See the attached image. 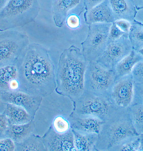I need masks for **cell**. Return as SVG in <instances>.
<instances>
[{
	"label": "cell",
	"instance_id": "6da1fadb",
	"mask_svg": "<svg viewBox=\"0 0 143 151\" xmlns=\"http://www.w3.org/2000/svg\"><path fill=\"white\" fill-rule=\"evenodd\" d=\"M21 91L45 97L56 88L55 65L47 49L40 44L29 43L16 63Z\"/></svg>",
	"mask_w": 143,
	"mask_h": 151
},
{
	"label": "cell",
	"instance_id": "7a4b0ae2",
	"mask_svg": "<svg viewBox=\"0 0 143 151\" xmlns=\"http://www.w3.org/2000/svg\"><path fill=\"white\" fill-rule=\"evenodd\" d=\"M88 63L80 49L75 46L64 50L60 57L56 73L55 90L58 94L73 101L83 94Z\"/></svg>",
	"mask_w": 143,
	"mask_h": 151
},
{
	"label": "cell",
	"instance_id": "3957f363",
	"mask_svg": "<svg viewBox=\"0 0 143 151\" xmlns=\"http://www.w3.org/2000/svg\"><path fill=\"white\" fill-rule=\"evenodd\" d=\"M133 124L129 108L119 109L104 123L96 150H110L129 139L139 135Z\"/></svg>",
	"mask_w": 143,
	"mask_h": 151
},
{
	"label": "cell",
	"instance_id": "277c9868",
	"mask_svg": "<svg viewBox=\"0 0 143 151\" xmlns=\"http://www.w3.org/2000/svg\"><path fill=\"white\" fill-rule=\"evenodd\" d=\"M40 10L37 0H9L0 10V32L34 22Z\"/></svg>",
	"mask_w": 143,
	"mask_h": 151
},
{
	"label": "cell",
	"instance_id": "5b68a950",
	"mask_svg": "<svg viewBox=\"0 0 143 151\" xmlns=\"http://www.w3.org/2000/svg\"><path fill=\"white\" fill-rule=\"evenodd\" d=\"M73 101V112L79 115L96 117L104 122L118 109L109 97L96 94L86 90L79 98Z\"/></svg>",
	"mask_w": 143,
	"mask_h": 151
},
{
	"label": "cell",
	"instance_id": "8992f818",
	"mask_svg": "<svg viewBox=\"0 0 143 151\" xmlns=\"http://www.w3.org/2000/svg\"><path fill=\"white\" fill-rule=\"evenodd\" d=\"M116 81V77L114 70L106 68L96 61L88 62L85 73V90L109 97Z\"/></svg>",
	"mask_w": 143,
	"mask_h": 151
},
{
	"label": "cell",
	"instance_id": "52a82bcc",
	"mask_svg": "<svg viewBox=\"0 0 143 151\" xmlns=\"http://www.w3.org/2000/svg\"><path fill=\"white\" fill-rule=\"evenodd\" d=\"M29 43L25 33L10 30L0 32V68L16 64Z\"/></svg>",
	"mask_w": 143,
	"mask_h": 151
},
{
	"label": "cell",
	"instance_id": "ba28073f",
	"mask_svg": "<svg viewBox=\"0 0 143 151\" xmlns=\"http://www.w3.org/2000/svg\"><path fill=\"white\" fill-rule=\"evenodd\" d=\"M111 23L88 24L86 38L81 43L82 53L87 61H96L105 51Z\"/></svg>",
	"mask_w": 143,
	"mask_h": 151
},
{
	"label": "cell",
	"instance_id": "9c48e42d",
	"mask_svg": "<svg viewBox=\"0 0 143 151\" xmlns=\"http://www.w3.org/2000/svg\"><path fill=\"white\" fill-rule=\"evenodd\" d=\"M132 49L129 34H126L116 40L108 43L105 51L96 61L106 68L114 70Z\"/></svg>",
	"mask_w": 143,
	"mask_h": 151
},
{
	"label": "cell",
	"instance_id": "30bf717a",
	"mask_svg": "<svg viewBox=\"0 0 143 151\" xmlns=\"http://www.w3.org/2000/svg\"><path fill=\"white\" fill-rule=\"evenodd\" d=\"M134 84L131 74L116 82L109 97L116 107L127 109L132 104L134 96Z\"/></svg>",
	"mask_w": 143,
	"mask_h": 151
},
{
	"label": "cell",
	"instance_id": "8fae6325",
	"mask_svg": "<svg viewBox=\"0 0 143 151\" xmlns=\"http://www.w3.org/2000/svg\"><path fill=\"white\" fill-rule=\"evenodd\" d=\"M1 97L6 104H12L26 110L33 119L42 103L43 97L21 91H1Z\"/></svg>",
	"mask_w": 143,
	"mask_h": 151
},
{
	"label": "cell",
	"instance_id": "7c38bea8",
	"mask_svg": "<svg viewBox=\"0 0 143 151\" xmlns=\"http://www.w3.org/2000/svg\"><path fill=\"white\" fill-rule=\"evenodd\" d=\"M84 10V0H54L52 8L54 22L59 28L63 26L69 15L80 16Z\"/></svg>",
	"mask_w": 143,
	"mask_h": 151
},
{
	"label": "cell",
	"instance_id": "4fadbf2b",
	"mask_svg": "<svg viewBox=\"0 0 143 151\" xmlns=\"http://www.w3.org/2000/svg\"><path fill=\"white\" fill-rule=\"evenodd\" d=\"M47 151H75L72 130L58 133L50 127L42 137Z\"/></svg>",
	"mask_w": 143,
	"mask_h": 151
},
{
	"label": "cell",
	"instance_id": "5bb4252c",
	"mask_svg": "<svg viewBox=\"0 0 143 151\" xmlns=\"http://www.w3.org/2000/svg\"><path fill=\"white\" fill-rule=\"evenodd\" d=\"M69 119L72 129L82 133L99 134L105 122L92 116L79 115L73 112Z\"/></svg>",
	"mask_w": 143,
	"mask_h": 151
},
{
	"label": "cell",
	"instance_id": "9a60e30c",
	"mask_svg": "<svg viewBox=\"0 0 143 151\" xmlns=\"http://www.w3.org/2000/svg\"><path fill=\"white\" fill-rule=\"evenodd\" d=\"M85 21L88 25L94 23H113L114 16L109 0H105L84 13Z\"/></svg>",
	"mask_w": 143,
	"mask_h": 151
},
{
	"label": "cell",
	"instance_id": "2e32d148",
	"mask_svg": "<svg viewBox=\"0 0 143 151\" xmlns=\"http://www.w3.org/2000/svg\"><path fill=\"white\" fill-rule=\"evenodd\" d=\"M115 21L126 20L133 22L137 10L131 0H109Z\"/></svg>",
	"mask_w": 143,
	"mask_h": 151
},
{
	"label": "cell",
	"instance_id": "e0dca14e",
	"mask_svg": "<svg viewBox=\"0 0 143 151\" xmlns=\"http://www.w3.org/2000/svg\"><path fill=\"white\" fill-rule=\"evenodd\" d=\"M142 61H143V58L141 54L132 49L131 52L115 67L114 70L116 77V81L131 75L135 66Z\"/></svg>",
	"mask_w": 143,
	"mask_h": 151
},
{
	"label": "cell",
	"instance_id": "ac0fdd59",
	"mask_svg": "<svg viewBox=\"0 0 143 151\" xmlns=\"http://www.w3.org/2000/svg\"><path fill=\"white\" fill-rule=\"evenodd\" d=\"M35 128L33 120L22 124H10L7 131L6 137L12 140L15 144L19 143L33 134Z\"/></svg>",
	"mask_w": 143,
	"mask_h": 151
},
{
	"label": "cell",
	"instance_id": "d6986e66",
	"mask_svg": "<svg viewBox=\"0 0 143 151\" xmlns=\"http://www.w3.org/2000/svg\"><path fill=\"white\" fill-rule=\"evenodd\" d=\"M4 112L10 125L27 124L34 119L24 109L12 104H6Z\"/></svg>",
	"mask_w": 143,
	"mask_h": 151
},
{
	"label": "cell",
	"instance_id": "ffe728a7",
	"mask_svg": "<svg viewBox=\"0 0 143 151\" xmlns=\"http://www.w3.org/2000/svg\"><path fill=\"white\" fill-rule=\"evenodd\" d=\"M75 151H95L98 139L96 134L82 133L72 129Z\"/></svg>",
	"mask_w": 143,
	"mask_h": 151
},
{
	"label": "cell",
	"instance_id": "44dd1931",
	"mask_svg": "<svg viewBox=\"0 0 143 151\" xmlns=\"http://www.w3.org/2000/svg\"><path fill=\"white\" fill-rule=\"evenodd\" d=\"M19 78L16 64H11L0 68V91H9V86L14 80Z\"/></svg>",
	"mask_w": 143,
	"mask_h": 151
},
{
	"label": "cell",
	"instance_id": "7402d4cb",
	"mask_svg": "<svg viewBox=\"0 0 143 151\" xmlns=\"http://www.w3.org/2000/svg\"><path fill=\"white\" fill-rule=\"evenodd\" d=\"M17 151H47L42 137L32 134L19 143L16 144Z\"/></svg>",
	"mask_w": 143,
	"mask_h": 151
},
{
	"label": "cell",
	"instance_id": "603a6c76",
	"mask_svg": "<svg viewBox=\"0 0 143 151\" xmlns=\"http://www.w3.org/2000/svg\"><path fill=\"white\" fill-rule=\"evenodd\" d=\"M129 37L133 50L137 51L143 48V25L134 20L132 22Z\"/></svg>",
	"mask_w": 143,
	"mask_h": 151
},
{
	"label": "cell",
	"instance_id": "cb8c5ba5",
	"mask_svg": "<svg viewBox=\"0 0 143 151\" xmlns=\"http://www.w3.org/2000/svg\"><path fill=\"white\" fill-rule=\"evenodd\" d=\"M129 109L136 131L139 134L143 135V105L133 104L130 106Z\"/></svg>",
	"mask_w": 143,
	"mask_h": 151
},
{
	"label": "cell",
	"instance_id": "d4e9b609",
	"mask_svg": "<svg viewBox=\"0 0 143 151\" xmlns=\"http://www.w3.org/2000/svg\"><path fill=\"white\" fill-rule=\"evenodd\" d=\"M112 150L143 151V135H139L129 139L115 147Z\"/></svg>",
	"mask_w": 143,
	"mask_h": 151
},
{
	"label": "cell",
	"instance_id": "484cf974",
	"mask_svg": "<svg viewBox=\"0 0 143 151\" xmlns=\"http://www.w3.org/2000/svg\"><path fill=\"white\" fill-rule=\"evenodd\" d=\"M55 132L58 133H65L72 129L69 118L63 115H58L52 121L51 126Z\"/></svg>",
	"mask_w": 143,
	"mask_h": 151
},
{
	"label": "cell",
	"instance_id": "4316f807",
	"mask_svg": "<svg viewBox=\"0 0 143 151\" xmlns=\"http://www.w3.org/2000/svg\"><path fill=\"white\" fill-rule=\"evenodd\" d=\"M131 75L135 83L143 84V61L135 66Z\"/></svg>",
	"mask_w": 143,
	"mask_h": 151
},
{
	"label": "cell",
	"instance_id": "83f0119b",
	"mask_svg": "<svg viewBox=\"0 0 143 151\" xmlns=\"http://www.w3.org/2000/svg\"><path fill=\"white\" fill-rule=\"evenodd\" d=\"M65 23L67 27L72 30H75L80 27L81 24L79 16L76 14H71L67 17Z\"/></svg>",
	"mask_w": 143,
	"mask_h": 151
},
{
	"label": "cell",
	"instance_id": "f1b7e54d",
	"mask_svg": "<svg viewBox=\"0 0 143 151\" xmlns=\"http://www.w3.org/2000/svg\"><path fill=\"white\" fill-rule=\"evenodd\" d=\"M126 35L117 26L114 22L112 23L110 28L108 43L118 40Z\"/></svg>",
	"mask_w": 143,
	"mask_h": 151
},
{
	"label": "cell",
	"instance_id": "f546056e",
	"mask_svg": "<svg viewBox=\"0 0 143 151\" xmlns=\"http://www.w3.org/2000/svg\"><path fill=\"white\" fill-rule=\"evenodd\" d=\"M16 144L9 138L0 139V151L15 150Z\"/></svg>",
	"mask_w": 143,
	"mask_h": 151
},
{
	"label": "cell",
	"instance_id": "4dcf8cb0",
	"mask_svg": "<svg viewBox=\"0 0 143 151\" xmlns=\"http://www.w3.org/2000/svg\"><path fill=\"white\" fill-rule=\"evenodd\" d=\"M9 125L4 113L0 114V139L6 138V132Z\"/></svg>",
	"mask_w": 143,
	"mask_h": 151
},
{
	"label": "cell",
	"instance_id": "1f68e13d",
	"mask_svg": "<svg viewBox=\"0 0 143 151\" xmlns=\"http://www.w3.org/2000/svg\"><path fill=\"white\" fill-rule=\"evenodd\" d=\"M138 103L143 105V84H134V96L133 104Z\"/></svg>",
	"mask_w": 143,
	"mask_h": 151
},
{
	"label": "cell",
	"instance_id": "d6a6232c",
	"mask_svg": "<svg viewBox=\"0 0 143 151\" xmlns=\"http://www.w3.org/2000/svg\"><path fill=\"white\" fill-rule=\"evenodd\" d=\"M114 22L123 32L129 34L132 26L131 22L126 20L120 19L115 21Z\"/></svg>",
	"mask_w": 143,
	"mask_h": 151
},
{
	"label": "cell",
	"instance_id": "836d02e7",
	"mask_svg": "<svg viewBox=\"0 0 143 151\" xmlns=\"http://www.w3.org/2000/svg\"><path fill=\"white\" fill-rule=\"evenodd\" d=\"M105 0H84L85 11L89 10Z\"/></svg>",
	"mask_w": 143,
	"mask_h": 151
},
{
	"label": "cell",
	"instance_id": "e575fe53",
	"mask_svg": "<svg viewBox=\"0 0 143 151\" xmlns=\"http://www.w3.org/2000/svg\"><path fill=\"white\" fill-rule=\"evenodd\" d=\"M134 21L140 23L143 25V9L137 11Z\"/></svg>",
	"mask_w": 143,
	"mask_h": 151
},
{
	"label": "cell",
	"instance_id": "d590c367",
	"mask_svg": "<svg viewBox=\"0 0 143 151\" xmlns=\"http://www.w3.org/2000/svg\"><path fill=\"white\" fill-rule=\"evenodd\" d=\"M137 10L143 9V0H131Z\"/></svg>",
	"mask_w": 143,
	"mask_h": 151
},
{
	"label": "cell",
	"instance_id": "8d00e7d4",
	"mask_svg": "<svg viewBox=\"0 0 143 151\" xmlns=\"http://www.w3.org/2000/svg\"><path fill=\"white\" fill-rule=\"evenodd\" d=\"M6 104L5 103L2 99L1 97V92H0V114L4 112L5 109Z\"/></svg>",
	"mask_w": 143,
	"mask_h": 151
},
{
	"label": "cell",
	"instance_id": "74e56055",
	"mask_svg": "<svg viewBox=\"0 0 143 151\" xmlns=\"http://www.w3.org/2000/svg\"><path fill=\"white\" fill-rule=\"evenodd\" d=\"M9 0H0V10L2 9Z\"/></svg>",
	"mask_w": 143,
	"mask_h": 151
},
{
	"label": "cell",
	"instance_id": "f35d334b",
	"mask_svg": "<svg viewBox=\"0 0 143 151\" xmlns=\"http://www.w3.org/2000/svg\"><path fill=\"white\" fill-rule=\"evenodd\" d=\"M138 52L141 54V55H142L143 58V48L142 49V50H140Z\"/></svg>",
	"mask_w": 143,
	"mask_h": 151
}]
</instances>
